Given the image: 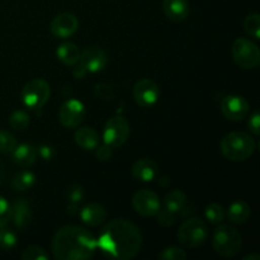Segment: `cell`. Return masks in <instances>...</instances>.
<instances>
[{"label": "cell", "instance_id": "1", "mask_svg": "<svg viewBox=\"0 0 260 260\" xmlns=\"http://www.w3.org/2000/svg\"><path fill=\"white\" fill-rule=\"evenodd\" d=\"M142 234L131 221L124 218L112 220L104 226L96 240V248L116 259L128 260L140 253Z\"/></svg>", "mask_w": 260, "mask_h": 260}, {"label": "cell", "instance_id": "2", "mask_svg": "<svg viewBox=\"0 0 260 260\" xmlns=\"http://www.w3.org/2000/svg\"><path fill=\"white\" fill-rule=\"evenodd\" d=\"M52 254L58 260H88L96 250V239L81 226H63L51 243Z\"/></svg>", "mask_w": 260, "mask_h": 260}, {"label": "cell", "instance_id": "3", "mask_svg": "<svg viewBox=\"0 0 260 260\" xmlns=\"http://www.w3.org/2000/svg\"><path fill=\"white\" fill-rule=\"evenodd\" d=\"M255 140L243 131L225 135L220 142V151L230 161H245L255 151Z\"/></svg>", "mask_w": 260, "mask_h": 260}, {"label": "cell", "instance_id": "4", "mask_svg": "<svg viewBox=\"0 0 260 260\" xmlns=\"http://www.w3.org/2000/svg\"><path fill=\"white\" fill-rule=\"evenodd\" d=\"M212 246L216 254L220 256L234 258L243 249V238L234 226L220 225L213 231Z\"/></svg>", "mask_w": 260, "mask_h": 260}, {"label": "cell", "instance_id": "5", "mask_svg": "<svg viewBox=\"0 0 260 260\" xmlns=\"http://www.w3.org/2000/svg\"><path fill=\"white\" fill-rule=\"evenodd\" d=\"M177 238L185 248H198L202 246L208 239V228L201 218H188L180 225Z\"/></svg>", "mask_w": 260, "mask_h": 260}, {"label": "cell", "instance_id": "6", "mask_svg": "<svg viewBox=\"0 0 260 260\" xmlns=\"http://www.w3.org/2000/svg\"><path fill=\"white\" fill-rule=\"evenodd\" d=\"M51 95L50 84L43 79H32L22 89V102L32 111L41 109L48 102Z\"/></svg>", "mask_w": 260, "mask_h": 260}, {"label": "cell", "instance_id": "7", "mask_svg": "<svg viewBox=\"0 0 260 260\" xmlns=\"http://www.w3.org/2000/svg\"><path fill=\"white\" fill-rule=\"evenodd\" d=\"M233 57L241 69L251 70L260 63V50L253 41L248 38H238L231 47Z\"/></svg>", "mask_w": 260, "mask_h": 260}, {"label": "cell", "instance_id": "8", "mask_svg": "<svg viewBox=\"0 0 260 260\" xmlns=\"http://www.w3.org/2000/svg\"><path fill=\"white\" fill-rule=\"evenodd\" d=\"M129 137V123L124 117L113 116L107 121L104 127V144L112 149L121 147L126 144Z\"/></svg>", "mask_w": 260, "mask_h": 260}, {"label": "cell", "instance_id": "9", "mask_svg": "<svg viewBox=\"0 0 260 260\" xmlns=\"http://www.w3.org/2000/svg\"><path fill=\"white\" fill-rule=\"evenodd\" d=\"M85 117V107L78 99H68L63 102L58 111V118L65 128H76L80 126Z\"/></svg>", "mask_w": 260, "mask_h": 260}, {"label": "cell", "instance_id": "10", "mask_svg": "<svg viewBox=\"0 0 260 260\" xmlns=\"http://www.w3.org/2000/svg\"><path fill=\"white\" fill-rule=\"evenodd\" d=\"M134 99L142 108H150L157 102L160 96L159 85L152 79L144 78L137 81L134 86Z\"/></svg>", "mask_w": 260, "mask_h": 260}, {"label": "cell", "instance_id": "11", "mask_svg": "<svg viewBox=\"0 0 260 260\" xmlns=\"http://www.w3.org/2000/svg\"><path fill=\"white\" fill-rule=\"evenodd\" d=\"M132 206L139 215L144 217H152L161 208L159 196L149 189H141L132 197Z\"/></svg>", "mask_w": 260, "mask_h": 260}, {"label": "cell", "instance_id": "12", "mask_svg": "<svg viewBox=\"0 0 260 260\" xmlns=\"http://www.w3.org/2000/svg\"><path fill=\"white\" fill-rule=\"evenodd\" d=\"M221 112L229 121L240 122L250 112V104L241 95H228L221 102Z\"/></svg>", "mask_w": 260, "mask_h": 260}, {"label": "cell", "instance_id": "13", "mask_svg": "<svg viewBox=\"0 0 260 260\" xmlns=\"http://www.w3.org/2000/svg\"><path fill=\"white\" fill-rule=\"evenodd\" d=\"M108 63V56L106 51L96 46L86 47L83 52L80 53L79 58V65L86 71V73H99L103 70Z\"/></svg>", "mask_w": 260, "mask_h": 260}, {"label": "cell", "instance_id": "14", "mask_svg": "<svg viewBox=\"0 0 260 260\" xmlns=\"http://www.w3.org/2000/svg\"><path fill=\"white\" fill-rule=\"evenodd\" d=\"M79 28V20L73 13H61L52 19L50 24L51 33L58 38H69L75 35Z\"/></svg>", "mask_w": 260, "mask_h": 260}, {"label": "cell", "instance_id": "15", "mask_svg": "<svg viewBox=\"0 0 260 260\" xmlns=\"http://www.w3.org/2000/svg\"><path fill=\"white\" fill-rule=\"evenodd\" d=\"M10 221L20 230H25L32 222V211L24 200H17L10 205Z\"/></svg>", "mask_w": 260, "mask_h": 260}, {"label": "cell", "instance_id": "16", "mask_svg": "<svg viewBox=\"0 0 260 260\" xmlns=\"http://www.w3.org/2000/svg\"><path fill=\"white\" fill-rule=\"evenodd\" d=\"M162 10L168 19L172 22H183L190 12L188 0H162Z\"/></svg>", "mask_w": 260, "mask_h": 260}, {"label": "cell", "instance_id": "17", "mask_svg": "<svg viewBox=\"0 0 260 260\" xmlns=\"http://www.w3.org/2000/svg\"><path fill=\"white\" fill-rule=\"evenodd\" d=\"M132 175L140 182H152L159 175V168L152 160L140 159L132 165Z\"/></svg>", "mask_w": 260, "mask_h": 260}, {"label": "cell", "instance_id": "18", "mask_svg": "<svg viewBox=\"0 0 260 260\" xmlns=\"http://www.w3.org/2000/svg\"><path fill=\"white\" fill-rule=\"evenodd\" d=\"M80 218L85 225L90 226V228H95V226L102 225L107 218V211L101 203H89L85 207L81 208L80 211Z\"/></svg>", "mask_w": 260, "mask_h": 260}, {"label": "cell", "instance_id": "19", "mask_svg": "<svg viewBox=\"0 0 260 260\" xmlns=\"http://www.w3.org/2000/svg\"><path fill=\"white\" fill-rule=\"evenodd\" d=\"M13 161L20 168H29L37 160V150L35 146L29 144H20L17 145L12 151Z\"/></svg>", "mask_w": 260, "mask_h": 260}, {"label": "cell", "instance_id": "20", "mask_svg": "<svg viewBox=\"0 0 260 260\" xmlns=\"http://www.w3.org/2000/svg\"><path fill=\"white\" fill-rule=\"evenodd\" d=\"M74 137H75V142L78 144V146L84 150L91 151L99 146V135L93 127H80L76 129Z\"/></svg>", "mask_w": 260, "mask_h": 260}, {"label": "cell", "instance_id": "21", "mask_svg": "<svg viewBox=\"0 0 260 260\" xmlns=\"http://www.w3.org/2000/svg\"><path fill=\"white\" fill-rule=\"evenodd\" d=\"M251 215L250 206L243 200H236L229 206L228 210V218L231 223L235 225H241L245 223L249 220Z\"/></svg>", "mask_w": 260, "mask_h": 260}, {"label": "cell", "instance_id": "22", "mask_svg": "<svg viewBox=\"0 0 260 260\" xmlns=\"http://www.w3.org/2000/svg\"><path fill=\"white\" fill-rule=\"evenodd\" d=\"M80 50L78 46L73 42L61 43L56 50V56L58 60L66 66H74L79 62L80 58Z\"/></svg>", "mask_w": 260, "mask_h": 260}, {"label": "cell", "instance_id": "23", "mask_svg": "<svg viewBox=\"0 0 260 260\" xmlns=\"http://www.w3.org/2000/svg\"><path fill=\"white\" fill-rule=\"evenodd\" d=\"M187 201H188L187 194H185L183 190L180 189L170 190L164 198V208H167V210H169L170 212H174L178 215V213L185 207Z\"/></svg>", "mask_w": 260, "mask_h": 260}, {"label": "cell", "instance_id": "24", "mask_svg": "<svg viewBox=\"0 0 260 260\" xmlns=\"http://www.w3.org/2000/svg\"><path fill=\"white\" fill-rule=\"evenodd\" d=\"M69 200V206H68V212L71 216L78 215L79 213V206L83 202L84 198H85V192H84L83 187L79 184H73L68 188V192H66Z\"/></svg>", "mask_w": 260, "mask_h": 260}, {"label": "cell", "instance_id": "25", "mask_svg": "<svg viewBox=\"0 0 260 260\" xmlns=\"http://www.w3.org/2000/svg\"><path fill=\"white\" fill-rule=\"evenodd\" d=\"M36 183V175L29 170H22L17 173L12 179V188L18 192L30 189Z\"/></svg>", "mask_w": 260, "mask_h": 260}, {"label": "cell", "instance_id": "26", "mask_svg": "<svg viewBox=\"0 0 260 260\" xmlns=\"http://www.w3.org/2000/svg\"><path fill=\"white\" fill-rule=\"evenodd\" d=\"M205 216L212 225H220L225 218V210L220 203H210L205 210Z\"/></svg>", "mask_w": 260, "mask_h": 260}, {"label": "cell", "instance_id": "27", "mask_svg": "<svg viewBox=\"0 0 260 260\" xmlns=\"http://www.w3.org/2000/svg\"><path fill=\"white\" fill-rule=\"evenodd\" d=\"M244 30L250 37L259 40L260 38V15L258 13H251L244 19Z\"/></svg>", "mask_w": 260, "mask_h": 260}, {"label": "cell", "instance_id": "28", "mask_svg": "<svg viewBox=\"0 0 260 260\" xmlns=\"http://www.w3.org/2000/svg\"><path fill=\"white\" fill-rule=\"evenodd\" d=\"M30 123L29 116L24 111H15L9 117V126L15 131H24Z\"/></svg>", "mask_w": 260, "mask_h": 260}, {"label": "cell", "instance_id": "29", "mask_svg": "<svg viewBox=\"0 0 260 260\" xmlns=\"http://www.w3.org/2000/svg\"><path fill=\"white\" fill-rule=\"evenodd\" d=\"M18 238L9 229L0 228V249L2 250H12L17 246Z\"/></svg>", "mask_w": 260, "mask_h": 260}, {"label": "cell", "instance_id": "30", "mask_svg": "<svg viewBox=\"0 0 260 260\" xmlns=\"http://www.w3.org/2000/svg\"><path fill=\"white\" fill-rule=\"evenodd\" d=\"M160 260H185L187 259V253L184 249L179 246H169L161 250V253L157 255Z\"/></svg>", "mask_w": 260, "mask_h": 260}, {"label": "cell", "instance_id": "31", "mask_svg": "<svg viewBox=\"0 0 260 260\" xmlns=\"http://www.w3.org/2000/svg\"><path fill=\"white\" fill-rule=\"evenodd\" d=\"M17 140L10 132L0 129V152L9 154L17 147Z\"/></svg>", "mask_w": 260, "mask_h": 260}, {"label": "cell", "instance_id": "32", "mask_svg": "<svg viewBox=\"0 0 260 260\" xmlns=\"http://www.w3.org/2000/svg\"><path fill=\"white\" fill-rule=\"evenodd\" d=\"M23 260H48V254L41 246H28L22 253Z\"/></svg>", "mask_w": 260, "mask_h": 260}, {"label": "cell", "instance_id": "33", "mask_svg": "<svg viewBox=\"0 0 260 260\" xmlns=\"http://www.w3.org/2000/svg\"><path fill=\"white\" fill-rule=\"evenodd\" d=\"M155 216H156V220L159 225L164 226V228H169V226H172L175 222L178 215L174 212H170L167 208H160V211Z\"/></svg>", "mask_w": 260, "mask_h": 260}, {"label": "cell", "instance_id": "34", "mask_svg": "<svg viewBox=\"0 0 260 260\" xmlns=\"http://www.w3.org/2000/svg\"><path fill=\"white\" fill-rule=\"evenodd\" d=\"M10 221V205L5 198L0 197V228H4Z\"/></svg>", "mask_w": 260, "mask_h": 260}, {"label": "cell", "instance_id": "35", "mask_svg": "<svg viewBox=\"0 0 260 260\" xmlns=\"http://www.w3.org/2000/svg\"><path fill=\"white\" fill-rule=\"evenodd\" d=\"M248 126L251 134H254L255 136H258L260 134V114L258 111L253 112V114H251L250 118H249Z\"/></svg>", "mask_w": 260, "mask_h": 260}, {"label": "cell", "instance_id": "36", "mask_svg": "<svg viewBox=\"0 0 260 260\" xmlns=\"http://www.w3.org/2000/svg\"><path fill=\"white\" fill-rule=\"evenodd\" d=\"M112 147L108 146V145L104 144L103 146H98L96 147V159L99 161H108L109 159L112 157Z\"/></svg>", "mask_w": 260, "mask_h": 260}, {"label": "cell", "instance_id": "37", "mask_svg": "<svg viewBox=\"0 0 260 260\" xmlns=\"http://www.w3.org/2000/svg\"><path fill=\"white\" fill-rule=\"evenodd\" d=\"M37 152L40 154V156L45 160H50L51 157L53 156V154H55L53 149L50 146H41L40 149H38Z\"/></svg>", "mask_w": 260, "mask_h": 260}, {"label": "cell", "instance_id": "38", "mask_svg": "<svg viewBox=\"0 0 260 260\" xmlns=\"http://www.w3.org/2000/svg\"><path fill=\"white\" fill-rule=\"evenodd\" d=\"M244 260H260V255L259 254H249L244 258Z\"/></svg>", "mask_w": 260, "mask_h": 260}]
</instances>
